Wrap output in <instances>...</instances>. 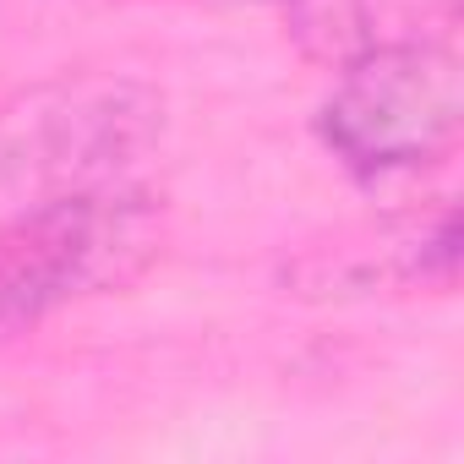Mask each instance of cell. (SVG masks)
<instances>
[{
	"label": "cell",
	"mask_w": 464,
	"mask_h": 464,
	"mask_svg": "<svg viewBox=\"0 0 464 464\" xmlns=\"http://www.w3.org/2000/svg\"><path fill=\"white\" fill-rule=\"evenodd\" d=\"M164 246L159 197L137 180L50 197L0 224V344L44 328L55 312L126 290Z\"/></svg>",
	"instance_id": "1"
},
{
	"label": "cell",
	"mask_w": 464,
	"mask_h": 464,
	"mask_svg": "<svg viewBox=\"0 0 464 464\" xmlns=\"http://www.w3.org/2000/svg\"><path fill=\"white\" fill-rule=\"evenodd\" d=\"M164 131V99L131 77H61L0 110V224L110 180H131Z\"/></svg>",
	"instance_id": "2"
},
{
	"label": "cell",
	"mask_w": 464,
	"mask_h": 464,
	"mask_svg": "<svg viewBox=\"0 0 464 464\" xmlns=\"http://www.w3.org/2000/svg\"><path fill=\"white\" fill-rule=\"evenodd\" d=\"M459 55L453 39H442L339 66V88L328 93L317 126L344 169L382 180L437 164L459 142Z\"/></svg>",
	"instance_id": "3"
},
{
	"label": "cell",
	"mask_w": 464,
	"mask_h": 464,
	"mask_svg": "<svg viewBox=\"0 0 464 464\" xmlns=\"http://www.w3.org/2000/svg\"><path fill=\"white\" fill-rule=\"evenodd\" d=\"M290 39L323 66H350L404 44L453 39L459 0H279Z\"/></svg>",
	"instance_id": "4"
}]
</instances>
